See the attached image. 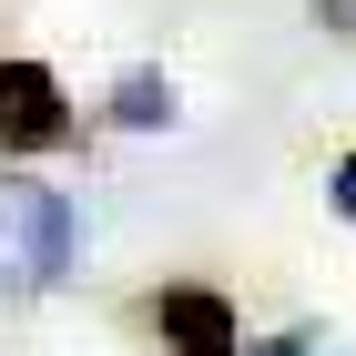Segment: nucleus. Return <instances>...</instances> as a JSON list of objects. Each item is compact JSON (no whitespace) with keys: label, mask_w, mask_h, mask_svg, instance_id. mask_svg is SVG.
Here are the masks:
<instances>
[{"label":"nucleus","mask_w":356,"mask_h":356,"mask_svg":"<svg viewBox=\"0 0 356 356\" xmlns=\"http://www.w3.org/2000/svg\"><path fill=\"white\" fill-rule=\"evenodd\" d=\"M0 296H10V265H0Z\"/></svg>","instance_id":"8"},{"label":"nucleus","mask_w":356,"mask_h":356,"mask_svg":"<svg viewBox=\"0 0 356 356\" xmlns=\"http://www.w3.org/2000/svg\"><path fill=\"white\" fill-rule=\"evenodd\" d=\"M0 265H10V296H51L82 265V224L61 184H31V173L0 184Z\"/></svg>","instance_id":"1"},{"label":"nucleus","mask_w":356,"mask_h":356,"mask_svg":"<svg viewBox=\"0 0 356 356\" xmlns=\"http://www.w3.org/2000/svg\"><path fill=\"white\" fill-rule=\"evenodd\" d=\"M82 133V112H72V92H61L51 61H0V153H61V143Z\"/></svg>","instance_id":"2"},{"label":"nucleus","mask_w":356,"mask_h":356,"mask_svg":"<svg viewBox=\"0 0 356 356\" xmlns=\"http://www.w3.org/2000/svg\"><path fill=\"white\" fill-rule=\"evenodd\" d=\"M316 21H336V31H356V0H316Z\"/></svg>","instance_id":"7"},{"label":"nucleus","mask_w":356,"mask_h":356,"mask_svg":"<svg viewBox=\"0 0 356 356\" xmlns=\"http://www.w3.org/2000/svg\"><path fill=\"white\" fill-rule=\"evenodd\" d=\"M173 122H184L173 72H153V61H143V72H122V82H112V133H173Z\"/></svg>","instance_id":"4"},{"label":"nucleus","mask_w":356,"mask_h":356,"mask_svg":"<svg viewBox=\"0 0 356 356\" xmlns=\"http://www.w3.org/2000/svg\"><path fill=\"white\" fill-rule=\"evenodd\" d=\"M153 336L173 356H245V316L214 296V285H163L153 296Z\"/></svg>","instance_id":"3"},{"label":"nucleus","mask_w":356,"mask_h":356,"mask_svg":"<svg viewBox=\"0 0 356 356\" xmlns=\"http://www.w3.org/2000/svg\"><path fill=\"white\" fill-rule=\"evenodd\" d=\"M326 204L356 224V153H336V163H326Z\"/></svg>","instance_id":"5"},{"label":"nucleus","mask_w":356,"mask_h":356,"mask_svg":"<svg viewBox=\"0 0 356 356\" xmlns=\"http://www.w3.org/2000/svg\"><path fill=\"white\" fill-rule=\"evenodd\" d=\"M245 356H326V346H316V326H285V336H265V346H245Z\"/></svg>","instance_id":"6"}]
</instances>
